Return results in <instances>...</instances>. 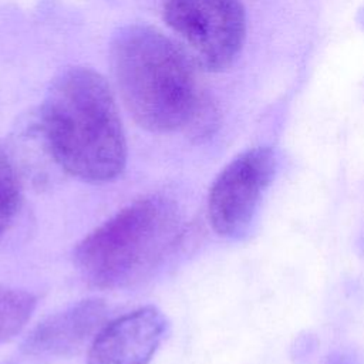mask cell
<instances>
[{"label":"cell","mask_w":364,"mask_h":364,"mask_svg":"<svg viewBox=\"0 0 364 364\" xmlns=\"http://www.w3.org/2000/svg\"><path fill=\"white\" fill-rule=\"evenodd\" d=\"M111 67L124 105L142 128L203 138L218 127L216 105L200 90L193 60L158 28H121L111 43Z\"/></svg>","instance_id":"1"},{"label":"cell","mask_w":364,"mask_h":364,"mask_svg":"<svg viewBox=\"0 0 364 364\" xmlns=\"http://www.w3.org/2000/svg\"><path fill=\"white\" fill-rule=\"evenodd\" d=\"M50 158L67 173L91 183L118 178L127 164V141L114 94L87 67L61 71L37 115Z\"/></svg>","instance_id":"2"},{"label":"cell","mask_w":364,"mask_h":364,"mask_svg":"<svg viewBox=\"0 0 364 364\" xmlns=\"http://www.w3.org/2000/svg\"><path fill=\"white\" fill-rule=\"evenodd\" d=\"M181 235V212L164 195L134 200L90 232L74 250L82 277L100 289H125L148 277Z\"/></svg>","instance_id":"3"},{"label":"cell","mask_w":364,"mask_h":364,"mask_svg":"<svg viewBox=\"0 0 364 364\" xmlns=\"http://www.w3.org/2000/svg\"><path fill=\"white\" fill-rule=\"evenodd\" d=\"M162 11L196 67L223 71L240 54L246 37L240 0H164Z\"/></svg>","instance_id":"4"},{"label":"cell","mask_w":364,"mask_h":364,"mask_svg":"<svg viewBox=\"0 0 364 364\" xmlns=\"http://www.w3.org/2000/svg\"><path fill=\"white\" fill-rule=\"evenodd\" d=\"M276 169L274 152L257 146L239 154L219 172L208 195L209 222L219 236L237 240L250 232Z\"/></svg>","instance_id":"5"},{"label":"cell","mask_w":364,"mask_h":364,"mask_svg":"<svg viewBox=\"0 0 364 364\" xmlns=\"http://www.w3.org/2000/svg\"><path fill=\"white\" fill-rule=\"evenodd\" d=\"M166 317L144 306L105 323L92 338L87 364H148L162 343Z\"/></svg>","instance_id":"6"},{"label":"cell","mask_w":364,"mask_h":364,"mask_svg":"<svg viewBox=\"0 0 364 364\" xmlns=\"http://www.w3.org/2000/svg\"><path fill=\"white\" fill-rule=\"evenodd\" d=\"M108 307L100 299L81 300L38 323L24 340L27 354L67 357L78 353L105 324Z\"/></svg>","instance_id":"7"},{"label":"cell","mask_w":364,"mask_h":364,"mask_svg":"<svg viewBox=\"0 0 364 364\" xmlns=\"http://www.w3.org/2000/svg\"><path fill=\"white\" fill-rule=\"evenodd\" d=\"M36 309V297L21 289L0 286V344L26 326Z\"/></svg>","instance_id":"8"},{"label":"cell","mask_w":364,"mask_h":364,"mask_svg":"<svg viewBox=\"0 0 364 364\" xmlns=\"http://www.w3.org/2000/svg\"><path fill=\"white\" fill-rule=\"evenodd\" d=\"M21 205V185L13 158L0 144V239L13 225Z\"/></svg>","instance_id":"9"},{"label":"cell","mask_w":364,"mask_h":364,"mask_svg":"<svg viewBox=\"0 0 364 364\" xmlns=\"http://www.w3.org/2000/svg\"><path fill=\"white\" fill-rule=\"evenodd\" d=\"M326 364H357L355 360L344 353H334L327 360Z\"/></svg>","instance_id":"10"}]
</instances>
